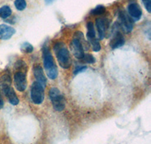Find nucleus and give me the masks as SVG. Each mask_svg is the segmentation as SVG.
<instances>
[{"label":"nucleus","mask_w":151,"mask_h":144,"mask_svg":"<svg viewBox=\"0 0 151 144\" xmlns=\"http://www.w3.org/2000/svg\"><path fill=\"white\" fill-rule=\"evenodd\" d=\"M3 105H4V102H3V100H2V98L0 97V109H1V108H2Z\"/></svg>","instance_id":"nucleus-23"},{"label":"nucleus","mask_w":151,"mask_h":144,"mask_svg":"<svg viewBox=\"0 0 151 144\" xmlns=\"http://www.w3.org/2000/svg\"><path fill=\"white\" fill-rule=\"evenodd\" d=\"M44 87L42 86L40 83L35 81L31 87L30 90V96L31 100L33 102V103L37 105H40L42 103L44 100Z\"/></svg>","instance_id":"nucleus-4"},{"label":"nucleus","mask_w":151,"mask_h":144,"mask_svg":"<svg viewBox=\"0 0 151 144\" xmlns=\"http://www.w3.org/2000/svg\"><path fill=\"white\" fill-rule=\"evenodd\" d=\"M14 82L16 89L20 92H23L26 89L27 86L26 74L22 71H17L14 75Z\"/></svg>","instance_id":"nucleus-6"},{"label":"nucleus","mask_w":151,"mask_h":144,"mask_svg":"<svg viewBox=\"0 0 151 144\" xmlns=\"http://www.w3.org/2000/svg\"><path fill=\"white\" fill-rule=\"evenodd\" d=\"M54 51L60 67L64 69H67L70 67L72 62L70 52L63 42H57L54 45Z\"/></svg>","instance_id":"nucleus-2"},{"label":"nucleus","mask_w":151,"mask_h":144,"mask_svg":"<svg viewBox=\"0 0 151 144\" xmlns=\"http://www.w3.org/2000/svg\"><path fill=\"white\" fill-rule=\"evenodd\" d=\"M5 96L8 98L9 103L13 105H17L19 104V99L17 97V94L13 89V88L11 87L10 85L9 86H5L2 87Z\"/></svg>","instance_id":"nucleus-10"},{"label":"nucleus","mask_w":151,"mask_h":144,"mask_svg":"<svg viewBox=\"0 0 151 144\" xmlns=\"http://www.w3.org/2000/svg\"><path fill=\"white\" fill-rule=\"evenodd\" d=\"M118 17L119 24L122 26L124 31L126 33L131 32L133 30V27H134V24H133V21L131 17L124 11L119 12Z\"/></svg>","instance_id":"nucleus-5"},{"label":"nucleus","mask_w":151,"mask_h":144,"mask_svg":"<svg viewBox=\"0 0 151 144\" xmlns=\"http://www.w3.org/2000/svg\"><path fill=\"white\" fill-rule=\"evenodd\" d=\"M12 12V9L8 5H4L0 8V17L2 19H6L11 16Z\"/></svg>","instance_id":"nucleus-15"},{"label":"nucleus","mask_w":151,"mask_h":144,"mask_svg":"<svg viewBox=\"0 0 151 144\" xmlns=\"http://www.w3.org/2000/svg\"><path fill=\"white\" fill-rule=\"evenodd\" d=\"M128 12L132 18L138 20L142 15V10L139 5L136 3H132L128 6Z\"/></svg>","instance_id":"nucleus-13"},{"label":"nucleus","mask_w":151,"mask_h":144,"mask_svg":"<svg viewBox=\"0 0 151 144\" xmlns=\"http://www.w3.org/2000/svg\"><path fill=\"white\" fill-rule=\"evenodd\" d=\"M70 47L71 52H72V53L74 55V57L77 58V59L81 60L82 58L83 57V55H84L85 52L83 45L81 44L80 42L76 38H74L73 40L71 41Z\"/></svg>","instance_id":"nucleus-7"},{"label":"nucleus","mask_w":151,"mask_h":144,"mask_svg":"<svg viewBox=\"0 0 151 144\" xmlns=\"http://www.w3.org/2000/svg\"><path fill=\"white\" fill-rule=\"evenodd\" d=\"M21 50L23 53L29 54L31 53V52L33 51V47L30 44V43L26 42V43H24L21 45Z\"/></svg>","instance_id":"nucleus-16"},{"label":"nucleus","mask_w":151,"mask_h":144,"mask_svg":"<svg viewBox=\"0 0 151 144\" xmlns=\"http://www.w3.org/2000/svg\"><path fill=\"white\" fill-rule=\"evenodd\" d=\"M42 57L43 65H44L47 76L51 80L56 79L58 74V71L57 65L52 55V52H50L48 47H43Z\"/></svg>","instance_id":"nucleus-1"},{"label":"nucleus","mask_w":151,"mask_h":144,"mask_svg":"<svg viewBox=\"0 0 151 144\" xmlns=\"http://www.w3.org/2000/svg\"><path fill=\"white\" fill-rule=\"evenodd\" d=\"M86 68H87V67H86V66H77V67L75 68V70H74L73 74L76 75V74H79V73H81V72L84 71Z\"/></svg>","instance_id":"nucleus-22"},{"label":"nucleus","mask_w":151,"mask_h":144,"mask_svg":"<svg viewBox=\"0 0 151 144\" xmlns=\"http://www.w3.org/2000/svg\"><path fill=\"white\" fill-rule=\"evenodd\" d=\"M50 100L55 111L61 112L65 108L66 100L58 88L52 87L49 91Z\"/></svg>","instance_id":"nucleus-3"},{"label":"nucleus","mask_w":151,"mask_h":144,"mask_svg":"<svg viewBox=\"0 0 151 144\" xmlns=\"http://www.w3.org/2000/svg\"><path fill=\"white\" fill-rule=\"evenodd\" d=\"M96 28L98 32V36L100 40H103L106 34V30L109 28V21L108 19L102 17V18H98L95 21Z\"/></svg>","instance_id":"nucleus-8"},{"label":"nucleus","mask_w":151,"mask_h":144,"mask_svg":"<svg viewBox=\"0 0 151 144\" xmlns=\"http://www.w3.org/2000/svg\"><path fill=\"white\" fill-rule=\"evenodd\" d=\"M15 8L18 11H23L26 9L27 2L25 0H15L14 1Z\"/></svg>","instance_id":"nucleus-18"},{"label":"nucleus","mask_w":151,"mask_h":144,"mask_svg":"<svg viewBox=\"0 0 151 144\" xmlns=\"http://www.w3.org/2000/svg\"><path fill=\"white\" fill-rule=\"evenodd\" d=\"M86 36H87L88 43L96 39V33L94 30V24L92 22H88L87 24V34Z\"/></svg>","instance_id":"nucleus-14"},{"label":"nucleus","mask_w":151,"mask_h":144,"mask_svg":"<svg viewBox=\"0 0 151 144\" xmlns=\"http://www.w3.org/2000/svg\"><path fill=\"white\" fill-rule=\"evenodd\" d=\"M125 38L122 36V34L120 32L116 33L115 35L113 36V39L110 41V47L113 49H116L119 47H122L125 44Z\"/></svg>","instance_id":"nucleus-12"},{"label":"nucleus","mask_w":151,"mask_h":144,"mask_svg":"<svg viewBox=\"0 0 151 144\" xmlns=\"http://www.w3.org/2000/svg\"><path fill=\"white\" fill-rule=\"evenodd\" d=\"M33 72L36 82L40 83L42 86L45 87V85H46L47 79L46 77H45V74H44V71H43V69L41 65H34V67L33 68Z\"/></svg>","instance_id":"nucleus-9"},{"label":"nucleus","mask_w":151,"mask_h":144,"mask_svg":"<svg viewBox=\"0 0 151 144\" xmlns=\"http://www.w3.org/2000/svg\"><path fill=\"white\" fill-rule=\"evenodd\" d=\"M144 7L149 13L151 12V0H142Z\"/></svg>","instance_id":"nucleus-21"},{"label":"nucleus","mask_w":151,"mask_h":144,"mask_svg":"<svg viewBox=\"0 0 151 144\" xmlns=\"http://www.w3.org/2000/svg\"><path fill=\"white\" fill-rule=\"evenodd\" d=\"M15 33V30L6 24L0 25V39L1 40H9Z\"/></svg>","instance_id":"nucleus-11"},{"label":"nucleus","mask_w":151,"mask_h":144,"mask_svg":"<svg viewBox=\"0 0 151 144\" xmlns=\"http://www.w3.org/2000/svg\"><path fill=\"white\" fill-rule=\"evenodd\" d=\"M106 12V8L102 5H97L96 7L94 8L92 11H91V14L94 15H101L104 13Z\"/></svg>","instance_id":"nucleus-17"},{"label":"nucleus","mask_w":151,"mask_h":144,"mask_svg":"<svg viewBox=\"0 0 151 144\" xmlns=\"http://www.w3.org/2000/svg\"><path fill=\"white\" fill-rule=\"evenodd\" d=\"M54 1H55V0H45V3H46L47 5H50V4H52Z\"/></svg>","instance_id":"nucleus-24"},{"label":"nucleus","mask_w":151,"mask_h":144,"mask_svg":"<svg viewBox=\"0 0 151 144\" xmlns=\"http://www.w3.org/2000/svg\"><path fill=\"white\" fill-rule=\"evenodd\" d=\"M89 43L91 45V47H92V49L94 52H99L101 49V44H100V43L97 39L89 42Z\"/></svg>","instance_id":"nucleus-20"},{"label":"nucleus","mask_w":151,"mask_h":144,"mask_svg":"<svg viewBox=\"0 0 151 144\" xmlns=\"http://www.w3.org/2000/svg\"><path fill=\"white\" fill-rule=\"evenodd\" d=\"M81 60H83L84 62L88 64H94L96 62L95 58L92 55H91V54H84V55H83Z\"/></svg>","instance_id":"nucleus-19"}]
</instances>
